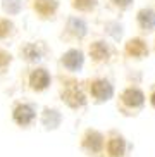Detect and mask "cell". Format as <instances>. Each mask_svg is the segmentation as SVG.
I'll use <instances>...</instances> for the list:
<instances>
[{"label": "cell", "mask_w": 155, "mask_h": 157, "mask_svg": "<svg viewBox=\"0 0 155 157\" xmlns=\"http://www.w3.org/2000/svg\"><path fill=\"white\" fill-rule=\"evenodd\" d=\"M62 98H64L71 107H81V105H85V102H86V98H85L83 92L74 83H69L67 86L64 88V92H62Z\"/></svg>", "instance_id": "cell-1"}, {"label": "cell", "mask_w": 155, "mask_h": 157, "mask_svg": "<svg viewBox=\"0 0 155 157\" xmlns=\"http://www.w3.org/2000/svg\"><path fill=\"white\" fill-rule=\"evenodd\" d=\"M90 90H91V95L98 100H109L112 97V93H114V88L109 81H105V79H96L93 83L90 85Z\"/></svg>", "instance_id": "cell-2"}, {"label": "cell", "mask_w": 155, "mask_h": 157, "mask_svg": "<svg viewBox=\"0 0 155 157\" xmlns=\"http://www.w3.org/2000/svg\"><path fill=\"white\" fill-rule=\"evenodd\" d=\"M14 119H16L17 124L26 126V124H29V123L35 119V112H33V109L29 105L21 104V105H17L16 109H14Z\"/></svg>", "instance_id": "cell-3"}, {"label": "cell", "mask_w": 155, "mask_h": 157, "mask_svg": "<svg viewBox=\"0 0 155 157\" xmlns=\"http://www.w3.org/2000/svg\"><path fill=\"white\" fill-rule=\"evenodd\" d=\"M102 143H104V136H102L98 131H93V129L86 131L85 140H83L85 148H88L90 152H100L102 150Z\"/></svg>", "instance_id": "cell-4"}, {"label": "cell", "mask_w": 155, "mask_h": 157, "mask_svg": "<svg viewBox=\"0 0 155 157\" xmlns=\"http://www.w3.org/2000/svg\"><path fill=\"white\" fill-rule=\"evenodd\" d=\"M123 102L128 107H140V105H143V102H145V95H143L142 90H138V88H128V90L123 93Z\"/></svg>", "instance_id": "cell-5"}, {"label": "cell", "mask_w": 155, "mask_h": 157, "mask_svg": "<svg viewBox=\"0 0 155 157\" xmlns=\"http://www.w3.org/2000/svg\"><path fill=\"white\" fill-rule=\"evenodd\" d=\"M62 62L67 69L71 71H78L83 66V52L81 50H69L64 54L62 57Z\"/></svg>", "instance_id": "cell-6"}, {"label": "cell", "mask_w": 155, "mask_h": 157, "mask_svg": "<svg viewBox=\"0 0 155 157\" xmlns=\"http://www.w3.org/2000/svg\"><path fill=\"white\" fill-rule=\"evenodd\" d=\"M48 83H50V76L45 69L33 71L31 76H29V85H31L33 90H43V88H47Z\"/></svg>", "instance_id": "cell-7"}, {"label": "cell", "mask_w": 155, "mask_h": 157, "mask_svg": "<svg viewBox=\"0 0 155 157\" xmlns=\"http://www.w3.org/2000/svg\"><path fill=\"white\" fill-rule=\"evenodd\" d=\"M126 52L133 57H143V56H146L148 48H146V43L143 42V40L133 38V40L128 42V45H126Z\"/></svg>", "instance_id": "cell-8"}, {"label": "cell", "mask_w": 155, "mask_h": 157, "mask_svg": "<svg viewBox=\"0 0 155 157\" xmlns=\"http://www.w3.org/2000/svg\"><path fill=\"white\" fill-rule=\"evenodd\" d=\"M138 23L143 29L150 31V29L155 28V12L150 9H143L138 12Z\"/></svg>", "instance_id": "cell-9"}, {"label": "cell", "mask_w": 155, "mask_h": 157, "mask_svg": "<svg viewBox=\"0 0 155 157\" xmlns=\"http://www.w3.org/2000/svg\"><path fill=\"white\" fill-rule=\"evenodd\" d=\"M35 9L43 17L52 16L57 9V0H35Z\"/></svg>", "instance_id": "cell-10"}, {"label": "cell", "mask_w": 155, "mask_h": 157, "mask_svg": "<svg viewBox=\"0 0 155 157\" xmlns=\"http://www.w3.org/2000/svg\"><path fill=\"white\" fill-rule=\"evenodd\" d=\"M124 148H126V145H124V140H123V138H117V136L110 138L109 143H107V152H109L110 157H123Z\"/></svg>", "instance_id": "cell-11"}, {"label": "cell", "mask_w": 155, "mask_h": 157, "mask_svg": "<svg viewBox=\"0 0 155 157\" xmlns=\"http://www.w3.org/2000/svg\"><path fill=\"white\" fill-rule=\"evenodd\" d=\"M90 54L93 59L96 60H104L109 57V48H107V45H105L104 42H95L93 45L90 47Z\"/></svg>", "instance_id": "cell-12"}, {"label": "cell", "mask_w": 155, "mask_h": 157, "mask_svg": "<svg viewBox=\"0 0 155 157\" xmlns=\"http://www.w3.org/2000/svg\"><path fill=\"white\" fill-rule=\"evenodd\" d=\"M67 29H71V33L73 35H78V36H83L85 33H86V26H85V23H83L81 19H69V26Z\"/></svg>", "instance_id": "cell-13"}, {"label": "cell", "mask_w": 155, "mask_h": 157, "mask_svg": "<svg viewBox=\"0 0 155 157\" xmlns=\"http://www.w3.org/2000/svg\"><path fill=\"white\" fill-rule=\"evenodd\" d=\"M43 123H45L48 128H55V126H59V123H60L59 112L47 109V111H45V116H43Z\"/></svg>", "instance_id": "cell-14"}, {"label": "cell", "mask_w": 155, "mask_h": 157, "mask_svg": "<svg viewBox=\"0 0 155 157\" xmlns=\"http://www.w3.org/2000/svg\"><path fill=\"white\" fill-rule=\"evenodd\" d=\"M4 9L9 14H17L21 10V0H4Z\"/></svg>", "instance_id": "cell-15"}, {"label": "cell", "mask_w": 155, "mask_h": 157, "mask_svg": "<svg viewBox=\"0 0 155 157\" xmlns=\"http://www.w3.org/2000/svg\"><path fill=\"white\" fill-rule=\"evenodd\" d=\"M95 4H96V0H74L73 2V5L79 10H90L95 7Z\"/></svg>", "instance_id": "cell-16"}, {"label": "cell", "mask_w": 155, "mask_h": 157, "mask_svg": "<svg viewBox=\"0 0 155 157\" xmlns=\"http://www.w3.org/2000/svg\"><path fill=\"white\" fill-rule=\"evenodd\" d=\"M24 56H26L28 60H33V59H38L40 52L36 50V47L35 45H28L26 48H24Z\"/></svg>", "instance_id": "cell-17"}, {"label": "cell", "mask_w": 155, "mask_h": 157, "mask_svg": "<svg viewBox=\"0 0 155 157\" xmlns=\"http://www.w3.org/2000/svg\"><path fill=\"white\" fill-rule=\"evenodd\" d=\"M10 29H12V24H10L7 19H0V38L7 36L10 33Z\"/></svg>", "instance_id": "cell-18"}, {"label": "cell", "mask_w": 155, "mask_h": 157, "mask_svg": "<svg viewBox=\"0 0 155 157\" xmlns=\"http://www.w3.org/2000/svg\"><path fill=\"white\" fill-rule=\"evenodd\" d=\"M9 62H10V54H7L5 50L0 48V67H5Z\"/></svg>", "instance_id": "cell-19"}, {"label": "cell", "mask_w": 155, "mask_h": 157, "mask_svg": "<svg viewBox=\"0 0 155 157\" xmlns=\"http://www.w3.org/2000/svg\"><path fill=\"white\" fill-rule=\"evenodd\" d=\"M114 2L119 5V7H128V5L131 4V0H114Z\"/></svg>", "instance_id": "cell-20"}, {"label": "cell", "mask_w": 155, "mask_h": 157, "mask_svg": "<svg viewBox=\"0 0 155 157\" xmlns=\"http://www.w3.org/2000/svg\"><path fill=\"white\" fill-rule=\"evenodd\" d=\"M152 104H153V107H155V93L152 95Z\"/></svg>", "instance_id": "cell-21"}]
</instances>
